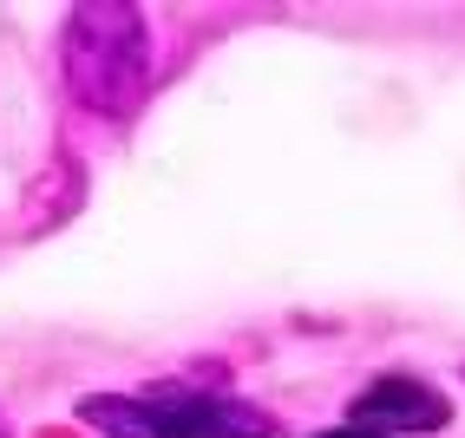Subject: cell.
Here are the masks:
<instances>
[{
    "label": "cell",
    "instance_id": "6da1fadb",
    "mask_svg": "<svg viewBox=\"0 0 465 438\" xmlns=\"http://www.w3.org/2000/svg\"><path fill=\"white\" fill-rule=\"evenodd\" d=\"M66 92L92 118H132L151 92V34L132 0H85L66 20Z\"/></svg>",
    "mask_w": 465,
    "mask_h": 438
},
{
    "label": "cell",
    "instance_id": "7a4b0ae2",
    "mask_svg": "<svg viewBox=\"0 0 465 438\" xmlns=\"http://www.w3.org/2000/svg\"><path fill=\"white\" fill-rule=\"evenodd\" d=\"M144 419H151V438H275V419L262 405L183 393V386L144 393Z\"/></svg>",
    "mask_w": 465,
    "mask_h": 438
},
{
    "label": "cell",
    "instance_id": "3957f363",
    "mask_svg": "<svg viewBox=\"0 0 465 438\" xmlns=\"http://www.w3.org/2000/svg\"><path fill=\"white\" fill-rule=\"evenodd\" d=\"M354 425H381V432H440L452 419V405L440 386L413 380V373H381L374 386H361L354 399Z\"/></svg>",
    "mask_w": 465,
    "mask_h": 438
},
{
    "label": "cell",
    "instance_id": "277c9868",
    "mask_svg": "<svg viewBox=\"0 0 465 438\" xmlns=\"http://www.w3.org/2000/svg\"><path fill=\"white\" fill-rule=\"evenodd\" d=\"M79 419L105 438H151V419H144V399H125V393H92L79 399Z\"/></svg>",
    "mask_w": 465,
    "mask_h": 438
},
{
    "label": "cell",
    "instance_id": "5b68a950",
    "mask_svg": "<svg viewBox=\"0 0 465 438\" xmlns=\"http://www.w3.org/2000/svg\"><path fill=\"white\" fill-rule=\"evenodd\" d=\"M315 438H393V432H381V425H354V419H341V425H328V432H315Z\"/></svg>",
    "mask_w": 465,
    "mask_h": 438
},
{
    "label": "cell",
    "instance_id": "8992f818",
    "mask_svg": "<svg viewBox=\"0 0 465 438\" xmlns=\"http://www.w3.org/2000/svg\"><path fill=\"white\" fill-rule=\"evenodd\" d=\"M0 438H14V425H7V413H0Z\"/></svg>",
    "mask_w": 465,
    "mask_h": 438
}]
</instances>
